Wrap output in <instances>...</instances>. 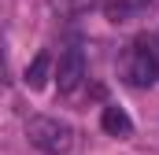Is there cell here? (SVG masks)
I'll return each instance as SVG.
<instances>
[{
  "label": "cell",
  "instance_id": "4",
  "mask_svg": "<svg viewBox=\"0 0 159 155\" xmlns=\"http://www.w3.org/2000/svg\"><path fill=\"white\" fill-rule=\"evenodd\" d=\"M100 126H104V133H111V137H133V118L126 115L122 107H115V104H107V107L100 111Z\"/></svg>",
  "mask_w": 159,
  "mask_h": 155
},
{
  "label": "cell",
  "instance_id": "7",
  "mask_svg": "<svg viewBox=\"0 0 159 155\" xmlns=\"http://www.w3.org/2000/svg\"><path fill=\"white\" fill-rule=\"evenodd\" d=\"M96 0H63L59 7H74V11H81V7H93Z\"/></svg>",
  "mask_w": 159,
  "mask_h": 155
},
{
  "label": "cell",
  "instance_id": "6",
  "mask_svg": "<svg viewBox=\"0 0 159 155\" xmlns=\"http://www.w3.org/2000/svg\"><path fill=\"white\" fill-rule=\"evenodd\" d=\"M48 74H52V55H48V52H37V55L30 59L22 81H26L30 89H44V85H48Z\"/></svg>",
  "mask_w": 159,
  "mask_h": 155
},
{
  "label": "cell",
  "instance_id": "3",
  "mask_svg": "<svg viewBox=\"0 0 159 155\" xmlns=\"http://www.w3.org/2000/svg\"><path fill=\"white\" fill-rule=\"evenodd\" d=\"M81 81H85V55L78 48H67L59 55V67H56V85L63 96H70V92H78Z\"/></svg>",
  "mask_w": 159,
  "mask_h": 155
},
{
  "label": "cell",
  "instance_id": "5",
  "mask_svg": "<svg viewBox=\"0 0 159 155\" xmlns=\"http://www.w3.org/2000/svg\"><path fill=\"white\" fill-rule=\"evenodd\" d=\"M141 4H144V0H100L104 19H107V22H115V26L129 22V19L137 15V7H141Z\"/></svg>",
  "mask_w": 159,
  "mask_h": 155
},
{
  "label": "cell",
  "instance_id": "2",
  "mask_svg": "<svg viewBox=\"0 0 159 155\" xmlns=\"http://www.w3.org/2000/svg\"><path fill=\"white\" fill-rule=\"evenodd\" d=\"M26 137H30V144L44 155H67L74 148V129H70V122H63V118H52V115H34L26 122Z\"/></svg>",
  "mask_w": 159,
  "mask_h": 155
},
{
  "label": "cell",
  "instance_id": "8",
  "mask_svg": "<svg viewBox=\"0 0 159 155\" xmlns=\"http://www.w3.org/2000/svg\"><path fill=\"white\" fill-rule=\"evenodd\" d=\"M152 48H156V59H159V33L152 37Z\"/></svg>",
  "mask_w": 159,
  "mask_h": 155
},
{
  "label": "cell",
  "instance_id": "1",
  "mask_svg": "<svg viewBox=\"0 0 159 155\" xmlns=\"http://www.w3.org/2000/svg\"><path fill=\"white\" fill-rule=\"evenodd\" d=\"M119 70H122V81L133 85V89H148V85H156V81H159V59H156L152 41H148V37H137L133 44H126Z\"/></svg>",
  "mask_w": 159,
  "mask_h": 155
}]
</instances>
